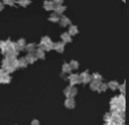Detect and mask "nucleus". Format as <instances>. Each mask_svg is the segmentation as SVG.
Here are the masks:
<instances>
[{"instance_id":"f257e3e1","label":"nucleus","mask_w":129,"mask_h":125,"mask_svg":"<svg viewBox=\"0 0 129 125\" xmlns=\"http://www.w3.org/2000/svg\"><path fill=\"white\" fill-rule=\"evenodd\" d=\"M40 49H42L43 51H50L53 49V43L51 42L50 37L44 36L41 38V43H40Z\"/></svg>"},{"instance_id":"f03ea898","label":"nucleus","mask_w":129,"mask_h":125,"mask_svg":"<svg viewBox=\"0 0 129 125\" xmlns=\"http://www.w3.org/2000/svg\"><path fill=\"white\" fill-rule=\"evenodd\" d=\"M76 94H77V89L74 88L73 86H69V87H67L66 89H64V95H66L67 97H69V98H73Z\"/></svg>"},{"instance_id":"7ed1b4c3","label":"nucleus","mask_w":129,"mask_h":125,"mask_svg":"<svg viewBox=\"0 0 129 125\" xmlns=\"http://www.w3.org/2000/svg\"><path fill=\"white\" fill-rule=\"evenodd\" d=\"M91 76L88 74V72H83L82 74H79V80L80 82H84V83H87L91 81Z\"/></svg>"},{"instance_id":"20e7f679","label":"nucleus","mask_w":129,"mask_h":125,"mask_svg":"<svg viewBox=\"0 0 129 125\" xmlns=\"http://www.w3.org/2000/svg\"><path fill=\"white\" fill-rule=\"evenodd\" d=\"M69 82L71 83V86L76 85V83H79L80 82L79 76H78V74H70V77H69Z\"/></svg>"},{"instance_id":"39448f33","label":"nucleus","mask_w":129,"mask_h":125,"mask_svg":"<svg viewBox=\"0 0 129 125\" xmlns=\"http://www.w3.org/2000/svg\"><path fill=\"white\" fill-rule=\"evenodd\" d=\"M15 45H16V50L17 51H22V50H24L25 49V45H26V43H25V40H19V41H17V42L15 43Z\"/></svg>"},{"instance_id":"423d86ee","label":"nucleus","mask_w":129,"mask_h":125,"mask_svg":"<svg viewBox=\"0 0 129 125\" xmlns=\"http://www.w3.org/2000/svg\"><path fill=\"white\" fill-rule=\"evenodd\" d=\"M43 7H44V9L45 10H53V8H54V5L52 4V1L51 0H45L44 2H43Z\"/></svg>"},{"instance_id":"0eeeda50","label":"nucleus","mask_w":129,"mask_h":125,"mask_svg":"<svg viewBox=\"0 0 129 125\" xmlns=\"http://www.w3.org/2000/svg\"><path fill=\"white\" fill-rule=\"evenodd\" d=\"M53 49L56 50V51H58V52H63V50H64V43L63 42H58V43H56V44H53Z\"/></svg>"},{"instance_id":"6e6552de","label":"nucleus","mask_w":129,"mask_h":125,"mask_svg":"<svg viewBox=\"0 0 129 125\" xmlns=\"http://www.w3.org/2000/svg\"><path fill=\"white\" fill-rule=\"evenodd\" d=\"M53 10L56 11L54 14H57V15H62L63 11L66 10V7L62 6V5H60V6H56V7L53 8Z\"/></svg>"},{"instance_id":"1a4fd4ad","label":"nucleus","mask_w":129,"mask_h":125,"mask_svg":"<svg viewBox=\"0 0 129 125\" xmlns=\"http://www.w3.org/2000/svg\"><path fill=\"white\" fill-rule=\"evenodd\" d=\"M59 23H60L61 26H68L69 24H70V19H69L68 17H66V16H62V17L59 19Z\"/></svg>"},{"instance_id":"9d476101","label":"nucleus","mask_w":129,"mask_h":125,"mask_svg":"<svg viewBox=\"0 0 129 125\" xmlns=\"http://www.w3.org/2000/svg\"><path fill=\"white\" fill-rule=\"evenodd\" d=\"M25 59H26L27 63H34L36 61V56L34 53H28V55H27Z\"/></svg>"},{"instance_id":"9b49d317","label":"nucleus","mask_w":129,"mask_h":125,"mask_svg":"<svg viewBox=\"0 0 129 125\" xmlns=\"http://www.w3.org/2000/svg\"><path fill=\"white\" fill-rule=\"evenodd\" d=\"M67 33H68L70 36L76 35V34L78 33V28L76 26H74V25H71V26H69V29H68V32H67Z\"/></svg>"},{"instance_id":"f8f14e48","label":"nucleus","mask_w":129,"mask_h":125,"mask_svg":"<svg viewBox=\"0 0 129 125\" xmlns=\"http://www.w3.org/2000/svg\"><path fill=\"white\" fill-rule=\"evenodd\" d=\"M35 56L36 59H44V51L42 49H36L35 50Z\"/></svg>"},{"instance_id":"ddd939ff","label":"nucleus","mask_w":129,"mask_h":125,"mask_svg":"<svg viewBox=\"0 0 129 125\" xmlns=\"http://www.w3.org/2000/svg\"><path fill=\"white\" fill-rule=\"evenodd\" d=\"M61 40H62L63 43H69L71 42V36L68 33H62L61 34Z\"/></svg>"},{"instance_id":"4468645a","label":"nucleus","mask_w":129,"mask_h":125,"mask_svg":"<svg viewBox=\"0 0 129 125\" xmlns=\"http://www.w3.org/2000/svg\"><path fill=\"white\" fill-rule=\"evenodd\" d=\"M25 49L27 50V52H28V53H33V52L36 50V45L33 44V43H31V44L25 45Z\"/></svg>"},{"instance_id":"2eb2a0df","label":"nucleus","mask_w":129,"mask_h":125,"mask_svg":"<svg viewBox=\"0 0 129 125\" xmlns=\"http://www.w3.org/2000/svg\"><path fill=\"white\" fill-rule=\"evenodd\" d=\"M17 62H18V68H25L28 63H27V61H26V59L25 58H20L19 60H17Z\"/></svg>"},{"instance_id":"dca6fc26","label":"nucleus","mask_w":129,"mask_h":125,"mask_svg":"<svg viewBox=\"0 0 129 125\" xmlns=\"http://www.w3.org/2000/svg\"><path fill=\"white\" fill-rule=\"evenodd\" d=\"M9 81H10V76H9V73L5 72L1 77V83H8Z\"/></svg>"},{"instance_id":"f3484780","label":"nucleus","mask_w":129,"mask_h":125,"mask_svg":"<svg viewBox=\"0 0 129 125\" xmlns=\"http://www.w3.org/2000/svg\"><path fill=\"white\" fill-rule=\"evenodd\" d=\"M100 83H101V81H96V80H93L91 82V88L93 90H98L99 89V86H100Z\"/></svg>"},{"instance_id":"a211bd4d","label":"nucleus","mask_w":129,"mask_h":125,"mask_svg":"<svg viewBox=\"0 0 129 125\" xmlns=\"http://www.w3.org/2000/svg\"><path fill=\"white\" fill-rule=\"evenodd\" d=\"M64 105H66L68 108H73L74 106H75V101L73 100V98H69V99H67V100H66Z\"/></svg>"},{"instance_id":"6ab92c4d","label":"nucleus","mask_w":129,"mask_h":125,"mask_svg":"<svg viewBox=\"0 0 129 125\" xmlns=\"http://www.w3.org/2000/svg\"><path fill=\"white\" fill-rule=\"evenodd\" d=\"M49 20H50V22H52V23H57V22H59V17H58V15H57V14H51V15H50V17H49Z\"/></svg>"},{"instance_id":"aec40b11","label":"nucleus","mask_w":129,"mask_h":125,"mask_svg":"<svg viewBox=\"0 0 129 125\" xmlns=\"http://www.w3.org/2000/svg\"><path fill=\"white\" fill-rule=\"evenodd\" d=\"M108 87H109V88H111L112 90H114V89H117V88L119 87V83L117 82V81H111V82H109V85H108Z\"/></svg>"},{"instance_id":"412c9836","label":"nucleus","mask_w":129,"mask_h":125,"mask_svg":"<svg viewBox=\"0 0 129 125\" xmlns=\"http://www.w3.org/2000/svg\"><path fill=\"white\" fill-rule=\"evenodd\" d=\"M69 67H70V69L73 70V69H77V68L79 67V64H78V62H77V61L73 60L70 63H69Z\"/></svg>"},{"instance_id":"4be33fe9","label":"nucleus","mask_w":129,"mask_h":125,"mask_svg":"<svg viewBox=\"0 0 129 125\" xmlns=\"http://www.w3.org/2000/svg\"><path fill=\"white\" fill-rule=\"evenodd\" d=\"M62 71L66 72V73H69V72L71 71L70 67H69V63H64V64L62 65Z\"/></svg>"},{"instance_id":"5701e85b","label":"nucleus","mask_w":129,"mask_h":125,"mask_svg":"<svg viewBox=\"0 0 129 125\" xmlns=\"http://www.w3.org/2000/svg\"><path fill=\"white\" fill-rule=\"evenodd\" d=\"M18 4H19V6H22V7H26L29 5V0H19Z\"/></svg>"},{"instance_id":"b1692460","label":"nucleus","mask_w":129,"mask_h":125,"mask_svg":"<svg viewBox=\"0 0 129 125\" xmlns=\"http://www.w3.org/2000/svg\"><path fill=\"white\" fill-rule=\"evenodd\" d=\"M107 89H108V85H105V83H102V82H101L100 86H99V89H98V90H100V91H105Z\"/></svg>"},{"instance_id":"393cba45","label":"nucleus","mask_w":129,"mask_h":125,"mask_svg":"<svg viewBox=\"0 0 129 125\" xmlns=\"http://www.w3.org/2000/svg\"><path fill=\"white\" fill-rule=\"evenodd\" d=\"M91 78L93 79V80H96V81H101V79H102V77L100 76L99 73H94L93 76H91Z\"/></svg>"},{"instance_id":"a878e982","label":"nucleus","mask_w":129,"mask_h":125,"mask_svg":"<svg viewBox=\"0 0 129 125\" xmlns=\"http://www.w3.org/2000/svg\"><path fill=\"white\" fill-rule=\"evenodd\" d=\"M2 4L8 5V6H13V5L15 4V0H2Z\"/></svg>"},{"instance_id":"bb28decb","label":"nucleus","mask_w":129,"mask_h":125,"mask_svg":"<svg viewBox=\"0 0 129 125\" xmlns=\"http://www.w3.org/2000/svg\"><path fill=\"white\" fill-rule=\"evenodd\" d=\"M51 1H52V4L54 5V7H56V6H60V5H62L63 0H51Z\"/></svg>"},{"instance_id":"cd10ccee","label":"nucleus","mask_w":129,"mask_h":125,"mask_svg":"<svg viewBox=\"0 0 129 125\" xmlns=\"http://www.w3.org/2000/svg\"><path fill=\"white\" fill-rule=\"evenodd\" d=\"M104 119H105V122H111L112 115H111V114H107V115L104 116Z\"/></svg>"},{"instance_id":"c85d7f7f","label":"nucleus","mask_w":129,"mask_h":125,"mask_svg":"<svg viewBox=\"0 0 129 125\" xmlns=\"http://www.w3.org/2000/svg\"><path fill=\"white\" fill-rule=\"evenodd\" d=\"M118 88H120V89H121V91H122V94H123V92H125V85H121V87H120V86H119Z\"/></svg>"},{"instance_id":"c756f323","label":"nucleus","mask_w":129,"mask_h":125,"mask_svg":"<svg viewBox=\"0 0 129 125\" xmlns=\"http://www.w3.org/2000/svg\"><path fill=\"white\" fill-rule=\"evenodd\" d=\"M4 73H5L4 70H0V83H1V77H2V74Z\"/></svg>"},{"instance_id":"7c9ffc66","label":"nucleus","mask_w":129,"mask_h":125,"mask_svg":"<svg viewBox=\"0 0 129 125\" xmlns=\"http://www.w3.org/2000/svg\"><path fill=\"white\" fill-rule=\"evenodd\" d=\"M32 125H39V121H36V119L35 121H33L32 122Z\"/></svg>"},{"instance_id":"2f4dec72","label":"nucleus","mask_w":129,"mask_h":125,"mask_svg":"<svg viewBox=\"0 0 129 125\" xmlns=\"http://www.w3.org/2000/svg\"><path fill=\"white\" fill-rule=\"evenodd\" d=\"M4 9V4H2V1H0V11Z\"/></svg>"}]
</instances>
